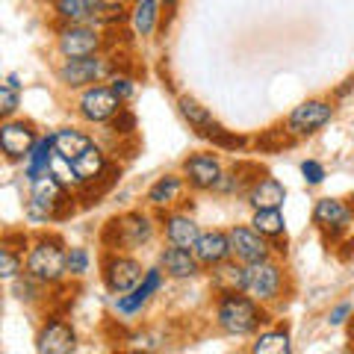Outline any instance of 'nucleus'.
<instances>
[{"label": "nucleus", "instance_id": "obj_1", "mask_svg": "<svg viewBox=\"0 0 354 354\" xmlns=\"http://www.w3.org/2000/svg\"><path fill=\"white\" fill-rule=\"evenodd\" d=\"M266 322L269 313L248 292H225L216 298V325L227 337H251Z\"/></svg>", "mask_w": 354, "mask_h": 354}, {"label": "nucleus", "instance_id": "obj_2", "mask_svg": "<svg viewBox=\"0 0 354 354\" xmlns=\"http://www.w3.org/2000/svg\"><path fill=\"white\" fill-rule=\"evenodd\" d=\"M27 272L41 283L57 286L68 278V248L57 234H41L27 251Z\"/></svg>", "mask_w": 354, "mask_h": 354}, {"label": "nucleus", "instance_id": "obj_3", "mask_svg": "<svg viewBox=\"0 0 354 354\" xmlns=\"http://www.w3.org/2000/svg\"><path fill=\"white\" fill-rule=\"evenodd\" d=\"M153 239V218L139 209L113 216L101 230V245L106 251H136Z\"/></svg>", "mask_w": 354, "mask_h": 354}, {"label": "nucleus", "instance_id": "obj_4", "mask_svg": "<svg viewBox=\"0 0 354 354\" xmlns=\"http://www.w3.org/2000/svg\"><path fill=\"white\" fill-rule=\"evenodd\" d=\"M145 278V269L127 251H104L101 257V281L113 295H124L136 290V283Z\"/></svg>", "mask_w": 354, "mask_h": 354}, {"label": "nucleus", "instance_id": "obj_5", "mask_svg": "<svg viewBox=\"0 0 354 354\" xmlns=\"http://www.w3.org/2000/svg\"><path fill=\"white\" fill-rule=\"evenodd\" d=\"M104 32L95 24H62L57 30V50L62 59H86L104 50Z\"/></svg>", "mask_w": 354, "mask_h": 354}, {"label": "nucleus", "instance_id": "obj_6", "mask_svg": "<svg viewBox=\"0 0 354 354\" xmlns=\"http://www.w3.org/2000/svg\"><path fill=\"white\" fill-rule=\"evenodd\" d=\"M124 106V101L115 95V88L109 83H95L83 88V95L77 97V115H80L83 121H88V124H109L118 109Z\"/></svg>", "mask_w": 354, "mask_h": 354}, {"label": "nucleus", "instance_id": "obj_7", "mask_svg": "<svg viewBox=\"0 0 354 354\" xmlns=\"http://www.w3.org/2000/svg\"><path fill=\"white\" fill-rule=\"evenodd\" d=\"M283 290H286V272L278 260H260L248 266V295L257 298L260 304H272L283 298Z\"/></svg>", "mask_w": 354, "mask_h": 354}, {"label": "nucleus", "instance_id": "obj_8", "mask_svg": "<svg viewBox=\"0 0 354 354\" xmlns=\"http://www.w3.org/2000/svg\"><path fill=\"white\" fill-rule=\"evenodd\" d=\"M113 74V59L106 57H86V59H62V65L57 68V80L65 88H88L95 83H101L104 77Z\"/></svg>", "mask_w": 354, "mask_h": 354}, {"label": "nucleus", "instance_id": "obj_9", "mask_svg": "<svg viewBox=\"0 0 354 354\" xmlns=\"http://www.w3.org/2000/svg\"><path fill=\"white\" fill-rule=\"evenodd\" d=\"M330 118H334V104L322 101V97H310V101H301L298 106H292V113L286 115V130L295 139H307L322 130Z\"/></svg>", "mask_w": 354, "mask_h": 354}, {"label": "nucleus", "instance_id": "obj_10", "mask_svg": "<svg viewBox=\"0 0 354 354\" xmlns=\"http://www.w3.org/2000/svg\"><path fill=\"white\" fill-rule=\"evenodd\" d=\"M36 139L39 130L27 118H3L0 124V153L6 157V162H24Z\"/></svg>", "mask_w": 354, "mask_h": 354}, {"label": "nucleus", "instance_id": "obj_11", "mask_svg": "<svg viewBox=\"0 0 354 354\" xmlns=\"http://www.w3.org/2000/svg\"><path fill=\"white\" fill-rule=\"evenodd\" d=\"M180 174L186 177V186L195 192H216V186L225 174V165L216 153H207V151H198L189 153L180 165Z\"/></svg>", "mask_w": 354, "mask_h": 354}, {"label": "nucleus", "instance_id": "obj_12", "mask_svg": "<svg viewBox=\"0 0 354 354\" xmlns=\"http://www.w3.org/2000/svg\"><path fill=\"white\" fill-rule=\"evenodd\" d=\"M39 354H71L77 351V330L65 316H48L36 334Z\"/></svg>", "mask_w": 354, "mask_h": 354}, {"label": "nucleus", "instance_id": "obj_13", "mask_svg": "<svg viewBox=\"0 0 354 354\" xmlns=\"http://www.w3.org/2000/svg\"><path fill=\"white\" fill-rule=\"evenodd\" d=\"M227 236H230V251H234V257L239 263H245V266H254V263H260V260H269L274 248H272V242L266 239L263 234H257L251 225H234L227 230Z\"/></svg>", "mask_w": 354, "mask_h": 354}, {"label": "nucleus", "instance_id": "obj_14", "mask_svg": "<svg viewBox=\"0 0 354 354\" xmlns=\"http://www.w3.org/2000/svg\"><path fill=\"white\" fill-rule=\"evenodd\" d=\"M165 278H169V274L162 272V266H151V269H145V278L136 283V290H130L124 295H115V313H121V316L142 313V307H145L151 298L162 290Z\"/></svg>", "mask_w": 354, "mask_h": 354}, {"label": "nucleus", "instance_id": "obj_15", "mask_svg": "<svg viewBox=\"0 0 354 354\" xmlns=\"http://www.w3.org/2000/svg\"><path fill=\"white\" fill-rule=\"evenodd\" d=\"M354 218V209L342 201V198H319V201L313 204V225L322 230V234L328 236H339L346 234L348 225Z\"/></svg>", "mask_w": 354, "mask_h": 354}, {"label": "nucleus", "instance_id": "obj_16", "mask_svg": "<svg viewBox=\"0 0 354 354\" xmlns=\"http://www.w3.org/2000/svg\"><path fill=\"white\" fill-rule=\"evenodd\" d=\"M157 218L162 225L165 242L180 245V248H195L198 236H201V227H198V221L189 213H183V209H157Z\"/></svg>", "mask_w": 354, "mask_h": 354}, {"label": "nucleus", "instance_id": "obj_17", "mask_svg": "<svg viewBox=\"0 0 354 354\" xmlns=\"http://www.w3.org/2000/svg\"><path fill=\"white\" fill-rule=\"evenodd\" d=\"M160 266L171 281H192L204 269L192 248H180V245H171V242L160 251Z\"/></svg>", "mask_w": 354, "mask_h": 354}, {"label": "nucleus", "instance_id": "obj_18", "mask_svg": "<svg viewBox=\"0 0 354 354\" xmlns=\"http://www.w3.org/2000/svg\"><path fill=\"white\" fill-rule=\"evenodd\" d=\"M177 113L183 115V121L189 124V130H195V136H201L207 142L213 139L218 130H225L213 118V113H209V109L201 101H195L192 95H180V97H177Z\"/></svg>", "mask_w": 354, "mask_h": 354}, {"label": "nucleus", "instance_id": "obj_19", "mask_svg": "<svg viewBox=\"0 0 354 354\" xmlns=\"http://www.w3.org/2000/svg\"><path fill=\"white\" fill-rule=\"evenodd\" d=\"M209 286L216 295L225 292H245L248 290V266L239 263L236 257H230L225 263H218L209 269Z\"/></svg>", "mask_w": 354, "mask_h": 354}, {"label": "nucleus", "instance_id": "obj_20", "mask_svg": "<svg viewBox=\"0 0 354 354\" xmlns=\"http://www.w3.org/2000/svg\"><path fill=\"white\" fill-rule=\"evenodd\" d=\"M192 251H195V257L201 260L204 269H213V266H218V263H225V260L234 257L227 230H201V236H198Z\"/></svg>", "mask_w": 354, "mask_h": 354}, {"label": "nucleus", "instance_id": "obj_21", "mask_svg": "<svg viewBox=\"0 0 354 354\" xmlns=\"http://www.w3.org/2000/svg\"><path fill=\"white\" fill-rule=\"evenodd\" d=\"M104 0H50L57 24H95Z\"/></svg>", "mask_w": 354, "mask_h": 354}, {"label": "nucleus", "instance_id": "obj_22", "mask_svg": "<svg viewBox=\"0 0 354 354\" xmlns=\"http://www.w3.org/2000/svg\"><path fill=\"white\" fill-rule=\"evenodd\" d=\"M245 201L251 204V209H274V207H283V201H286V186L278 180V177L263 174L260 180L245 192Z\"/></svg>", "mask_w": 354, "mask_h": 354}, {"label": "nucleus", "instance_id": "obj_23", "mask_svg": "<svg viewBox=\"0 0 354 354\" xmlns=\"http://www.w3.org/2000/svg\"><path fill=\"white\" fill-rule=\"evenodd\" d=\"M183 186H186V177L183 174H162V177H157V180L151 183L145 201L153 209H169L177 201V198H180Z\"/></svg>", "mask_w": 354, "mask_h": 354}, {"label": "nucleus", "instance_id": "obj_24", "mask_svg": "<svg viewBox=\"0 0 354 354\" xmlns=\"http://www.w3.org/2000/svg\"><path fill=\"white\" fill-rule=\"evenodd\" d=\"M160 12H162L160 0H133V6H130L133 32H136L139 39H151L153 30L160 24Z\"/></svg>", "mask_w": 354, "mask_h": 354}, {"label": "nucleus", "instance_id": "obj_25", "mask_svg": "<svg viewBox=\"0 0 354 354\" xmlns=\"http://www.w3.org/2000/svg\"><path fill=\"white\" fill-rule=\"evenodd\" d=\"M53 157H57V148H53V133H48V136H39L36 145L30 148L27 160H24V177H27V180H36V177H41L44 171H50Z\"/></svg>", "mask_w": 354, "mask_h": 354}, {"label": "nucleus", "instance_id": "obj_26", "mask_svg": "<svg viewBox=\"0 0 354 354\" xmlns=\"http://www.w3.org/2000/svg\"><path fill=\"white\" fill-rule=\"evenodd\" d=\"M92 145H95V139L88 136L86 130H77V127H59V130H53V148H57L59 157L77 160L83 151H88Z\"/></svg>", "mask_w": 354, "mask_h": 354}, {"label": "nucleus", "instance_id": "obj_27", "mask_svg": "<svg viewBox=\"0 0 354 354\" xmlns=\"http://www.w3.org/2000/svg\"><path fill=\"white\" fill-rule=\"evenodd\" d=\"M109 165L113 162L106 160V151L101 145H92L74 160V169H77V174L83 177V183H97L109 171Z\"/></svg>", "mask_w": 354, "mask_h": 354}, {"label": "nucleus", "instance_id": "obj_28", "mask_svg": "<svg viewBox=\"0 0 354 354\" xmlns=\"http://www.w3.org/2000/svg\"><path fill=\"white\" fill-rule=\"evenodd\" d=\"M251 227L263 234L266 239H278V236H286V218H283V209L274 207V209H254L251 216Z\"/></svg>", "mask_w": 354, "mask_h": 354}, {"label": "nucleus", "instance_id": "obj_29", "mask_svg": "<svg viewBox=\"0 0 354 354\" xmlns=\"http://www.w3.org/2000/svg\"><path fill=\"white\" fill-rule=\"evenodd\" d=\"M290 351H292V339H290V330H283V328L263 330L251 342V354H290Z\"/></svg>", "mask_w": 354, "mask_h": 354}, {"label": "nucleus", "instance_id": "obj_30", "mask_svg": "<svg viewBox=\"0 0 354 354\" xmlns=\"http://www.w3.org/2000/svg\"><path fill=\"white\" fill-rule=\"evenodd\" d=\"M44 290H48V283H41L39 278H32L30 272H21L18 278L12 281V295L18 298V301L24 304H32V301H41Z\"/></svg>", "mask_w": 354, "mask_h": 354}, {"label": "nucleus", "instance_id": "obj_31", "mask_svg": "<svg viewBox=\"0 0 354 354\" xmlns=\"http://www.w3.org/2000/svg\"><path fill=\"white\" fill-rule=\"evenodd\" d=\"M50 171H53V177H57V180L65 186V189H71L74 195L83 189V177L77 174V169H74V160H68V157H53V162H50Z\"/></svg>", "mask_w": 354, "mask_h": 354}, {"label": "nucleus", "instance_id": "obj_32", "mask_svg": "<svg viewBox=\"0 0 354 354\" xmlns=\"http://www.w3.org/2000/svg\"><path fill=\"white\" fill-rule=\"evenodd\" d=\"M292 142H295V136H292L290 130H286V124H283V130H281V127H272V130H263L260 136H257V151L274 153V151L290 148Z\"/></svg>", "mask_w": 354, "mask_h": 354}, {"label": "nucleus", "instance_id": "obj_33", "mask_svg": "<svg viewBox=\"0 0 354 354\" xmlns=\"http://www.w3.org/2000/svg\"><path fill=\"white\" fill-rule=\"evenodd\" d=\"M24 269H27V257H24V254L6 248V245H0V278L12 283Z\"/></svg>", "mask_w": 354, "mask_h": 354}, {"label": "nucleus", "instance_id": "obj_34", "mask_svg": "<svg viewBox=\"0 0 354 354\" xmlns=\"http://www.w3.org/2000/svg\"><path fill=\"white\" fill-rule=\"evenodd\" d=\"M88 266H92V254H88V248H83V245L68 248V278H83V274L88 272Z\"/></svg>", "mask_w": 354, "mask_h": 354}, {"label": "nucleus", "instance_id": "obj_35", "mask_svg": "<svg viewBox=\"0 0 354 354\" xmlns=\"http://www.w3.org/2000/svg\"><path fill=\"white\" fill-rule=\"evenodd\" d=\"M109 133H113V136H118V139L133 136V133H136V115H133L127 106H121L118 115L109 121Z\"/></svg>", "mask_w": 354, "mask_h": 354}, {"label": "nucleus", "instance_id": "obj_36", "mask_svg": "<svg viewBox=\"0 0 354 354\" xmlns=\"http://www.w3.org/2000/svg\"><path fill=\"white\" fill-rule=\"evenodd\" d=\"M209 142H213L216 148H221V151H234V153L248 145V139H245V136H236V133H230V130H218Z\"/></svg>", "mask_w": 354, "mask_h": 354}, {"label": "nucleus", "instance_id": "obj_37", "mask_svg": "<svg viewBox=\"0 0 354 354\" xmlns=\"http://www.w3.org/2000/svg\"><path fill=\"white\" fill-rule=\"evenodd\" d=\"M18 104H21V95L15 88H9L6 83L0 86V118H15Z\"/></svg>", "mask_w": 354, "mask_h": 354}, {"label": "nucleus", "instance_id": "obj_38", "mask_svg": "<svg viewBox=\"0 0 354 354\" xmlns=\"http://www.w3.org/2000/svg\"><path fill=\"white\" fill-rule=\"evenodd\" d=\"M301 177H304L307 186H319V183H325L328 171H325V165L319 160H304L301 162Z\"/></svg>", "mask_w": 354, "mask_h": 354}, {"label": "nucleus", "instance_id": "obj_39", "mask_svg": "<svg viewBox=\"0 0 354 354\" xmlns=\"http://www.w3.org/2000/svg\"><path fill=\"white\" fill-rule=\"evenodd\" d=\"M109 86L115 88V95L124 104L130 101L133 95H136V83H133V77H127V74H113V77H109Z\"/></svg>", "mask_w": 354, "mask_h": 354}, {"label": "nucleus", "instance_id": "obj_40", "mask_svg": "<svg viewBox=\"0 0 354 354\" xmlns=\"http://www.w3.org/2000/svg\"><path fill=\"white\" fill-rule=\"evenodd\" d=\"M351 313H354V304H351L348 298H346V301H339V304L330 307V313H328V325H330V328L346 325L348 319H351Z\"/></svg>", "mask_w": 354, "mask_h": 354}, {"label": "nucleus", "instance_id": "obj_41", "mask_svg": "<svg viewBox=\"0 0 354 354\" xmlns=\"http://www.w3.org/2000/svg\"><path fill=\"white\" fill-rule=\"evenodd\" d=\"M3 245L24 254V251H30L32 242H30V236L24 234V230H6V234H3Z\"/></svg>", "mask_w": 354, "mask_h": 354}, {"label": "nucleus", "instance_id": "obj_42", "mask_svg": "<svg viewBox=\"0 0 354 354\" xmlns=\"http://www.w3.org/2000/svg\"><path fill=\"white\" fill-rule=\"evenodd\" d=\"M6 86H9V88H15V92H21V88H24V83H21V77H18V74H9V77H6Z\"/></svg>", "mask_w": 354, "mask_h": 354}, {"label": "nucleus", "instance_id": "obj_43", "mask_svg": "<svg viewBox=\"0 0 354 354\" xmlns=\"http://www.w3.org/2000/svg\"><path fill=\"white\" fill-rule=\"evenodd\" d=\"M351 88H354V77H351V80H346V86H339V88H337V97H346Z\"/></svg>", "mask_w": 354, "mask_h": 354}, {"label": "nucleus", "instance_id": "obj_44", "mask_svg": "<svg viewBox=\"0 0 354 354\" xmlns=\"http://www.w3.org/2000/svg\"><path fill=\"white\" fill-rule=\"evenodd\" d=\"M160 3H162V9H165V12H174V9H177V3H180V0H160Z\"/></svg>", "mask_w": 354, "mask_h": 354}]
</instances>
